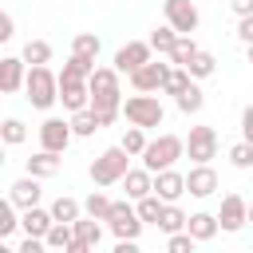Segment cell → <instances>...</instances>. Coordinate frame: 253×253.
I'll return each instance as SVG.
<instances>
[{"label": "cell", "instance_id": "cell-11", "mask_svg": "<svg viewBox=\"0 0 253 253\" xmlns=\"http://www.w3.org/2000/svg\"><path fill=\"white\" fill-rule=\"evenodd\" d=\"M59 103H63V111H83V107H91V79L59 75Z\"/></svg>", "mask_w": 253, "mask_h": 253}, {"label": "cell", "instance_id": "cell-34", "mask_svg": "<svg viewBox=\"0 0 253 253\" xmlns=\"http://www.w3.org/2000/svg\"><path fill=\"white\" fill-rule=\"evenodd\" d=\"M59 75H75V79H91V75H95V59H87V55H75V51H71Z\"/></svg>", "mask_w": 253, "mask_h": 253}, {"label": "cell", "instance_id": "cell-13", "mask_svg": "<svg viewBox=\"0 0 253 253\" xmlns=\"http://www.w3.org/2000/svg\"><path fill=\"white\" fill-rule=\"evenodd\" d=\"M186 194L194 198H213L217 194V170L210 162H194L190 174H186Z\"/></svg>", "mask_w": 253, "mask_h": 253}, {"label": "cell", "instance_id": "cell-44", "mask_svg": "<svg viewBox=\"0 0 253 253\" xmlns=\"http://www.w3.org/2000/svg\"><path fill=\"white\" fill-rule=\"evenodd\" d=\"M229 8H233L237 16H253V0H229Z\"/></svg>", "mask_w": 253, "mask_h": 253}, {"label": "cell", "instance_id": "cell-20", "mask_svg": "<svg viewBox=\"0 0 253 253\" xmlns=\"http://www.w3.org/2000/svg\"><path fill=\"white\" fill-rule=\"evenodd\" d=\"M186 229H190L198 241H213V237H217V229H221V221H217V213H206V210H198V213H190Z\"/></svg>", "mask_w": 253, "mask_h": 253}, {"label": "cell", "instance_id": "cell-32", "mask_svg": "<svg viewBox=\"0 0 253 253\" xmlns=\"http://www.w3.org/2000/svg\"><path fill=\"white\" fill-rule=\"evenodd\" d=\"M99 47H103V40H99L95 32H79V36L71 40V51H75V55H87V59H99Z\"/></svg>", "mask_w": 253, "mask_h": 253}, {"label": "cell", "instance_id": "cell-1", "mask_svg": "<svg viewBox=\"0 0 253 253\" xmlns=\"http://www.w3.org/2000/svg\"><path fill=\"white\" fill-rule=\"evenodd\" d=\"M24 99H28L36 111H47V107H55V103H59V75H55L47 63H36V67H28Z\"/></svg>", "mask_w": 253, "mask_h": 253}, {"label": "cell", "instance_id": "cell-25", "mask_svg": "<svg viewBox=\"0 0 253 253\" xmlns=\"http://www.w3.org/2000/svg\"><path fill=\"white\" fill-rule=\"evenodd\" d=\"M51 217H55V221H79V217H83V202L59 194V198L51 202Z\"/></svg>", "mask_w": 253, "mask_h": 253}, {"label": "cell", "instance_id": "cell-22", "mask_svg": "<svg viewBox=\"0 0 253 253\" xmlns=\"http://www.w3.org/2000/svg\"><path fill=\"white\" fill-rule=\"evenodd\" d=\"M71 130H75V138H91L95 130H103V123L91 107H83V111H71Z\"/></svg>", "mask_w": 253, "mask_h": 253}, {"label": "cell", "instance_id": "cell-33", "mask_svg": "<svg viewBox=\"0 0 253 253\" xmlns=\"http://www.w3.org/2000/svg\"><path fill=\"white\" fill-rule=\"evenodd\" d=\"M20 55L28 59V67H36V63H51V43H47V40H28Z\"/></svg>", "mask_w": 253, "mask_h": 253}, {"label": "cell", "instance_id": "cell-40", "mask_svg": "<svg viewBox=\"0 0 253 253\" xmlns=\"http://www.w3.org/2000/svg\"><path fill=\"white\" fill-rule=\"evenodd\" d=\"M194 245H202L190 229H178V233H166V249L170 253H194Z\"/></svg>", "mask_w": 253, "mask_h": 253}, {"label": "cell", "instance_id": "cell-24", "mask_svg": "<svg viewBox=\"0 0 253 253\" xmlns=\"http://www.w3.org/2000/svg\"><path fill=\"white\" fill-rule=\"evenodd\" d=\"M111 206H115V202H111V198L103 194V186H99V190H91V194L83 198V213H87V217H99V221H107Z\"/></svg>", "mask_w": 253, "mask_h": 253}, {"label": "cell", "instance_id": "cell-15", "mask_svg": "<svg viewBox=\"0 0 253 253\" xmlns=\"http://www.w3.org/2000/svg\"><path fill=\"white\" fill-rule=\"evenodd\" d=\"M75 225V241H71V249L67 253H91L99 241H103V225H99V217H79V221H71Z\"/></svg>", "mask_w": 253, "mask_h": 253}, {"label": "cell", "instance_id": "cell-43", "mask_svg": "<svg viewBox=\"0 0 253 253\" xmlns=\"http://www.w3.org/2000/svg\"><path fill=\"white\" fill-rule=\"evenodd\" d=\"M16 36V20H12V12H0V40H12Z\"/></svg>", "mask_w": 253, "mask_h": 253}, {"label": "cell", "instance_id": "cell-3", "mask_svg": "<svg viewBox=\"0 0 253 253\" xmlns=\"http://www.w3.org/2000/svg\"><path fill=\"white\" fill-rule=\"evenodd\" d=\"M123 119L134 123V126L154 130V126L166 123V107L158 103V95H150V91H134L130 99H123Z\"/></svg>", "mask_w": 253, "mask_h": 253}, {"label": "cell", "instance_id": "cell-36", "mask_svg": "<svg viewBox=\"0 0 253 253\" xmlns=\"http://www.w3.org/2000/svg\"><path fill=\"white\" fill-rule=\"evenodd\" d=\"M146 142H150V138H146V126H134V123H130V126L123 130V146H126V150H130L134 158H142Z\"/></svg>", "mask_w": 253, "mask_h": 253}, {"label": "cell", "instance_id": "cell-27", "mask_svg": "<svg viewBox=\"0 0 253 253\" xmlns=\"http://www.w3.org/2000/svg\"><path fill=\"white\" fill-rule=\"evenodd\" d=\"M178 36H182L178 28L162 24V28H154V32H150V47H154L158 55H170V51H174V43H178Z\"/></svg>", "mask_w": 253, "mask_h": 253}, {"label": "cell", "instance_id": "cell-47", "mask_svg": "<svg viewBox=\"0 0 253 253\" xmlns=\"http://www.w3.org/2000/svg\"><path fill=\"white\" fill-rule=\"evenodd\" d=\"M249 225H253V202H249Z\"/></svg>", "mask_w": 253, "mask_h": 253}, {"label": "cell", "instance_id": "cell-42", "mask_svg": "<svg viewBox=\"0 0 253 253\" xmlns=\"http://www.w3.org/2000/svg\"><path fill=\"white\" fill-rule=\"evenodd\" d=\"M241 138H245V142H253V103L241 111Z\"/></svg>", "mask_w": 253, "mask_h": 253}, {"label": "cell", "instance_id": "cell-46", "mask_svg": "<svg viewBox=\"0 0 253 253\" xmlns=\"http://www.w3.org/2000/svg\"><path fill=\"white\" fill-rule=\"evenodd\" d=\"M245 59H249V63H253V43H245Z\"/></svg>", "mask_w": 253, "mask_h": 253}, {"label": "cell", "instance_id": "cell-2", "mask_svg": "<svg viewBox=\"0 0 253 253\" xmlns=\"http://www.w3.org/2000/svg\"><path fill=\"white\" fill-rule=\"evenodd\" d=\"M130 150L119 142V146H107L99 158H91V166H87V174H91V182L95 186H115V182H123L126 178V170H130Z\"/></svg>", "mask_w": 253, "mask_h": 253}, {"label": "cell", "instance_id": "cell-45", "mask_svg": "<svg viewBox=\"0 0 253 253\" xmlns=\"http://www.w3.org/2000/svg\"><path fill=\"white\" fill-rule=\"evenodd\" d=\"M138 241H115V253H134Z\"/></svg>", "mask_w": 253, "mask_h": 253}, {"label": "cell", "instance_id": "cell-18", "mask_svg": "<svg viewBox=\"0 0 253 253\" xmlns=\"http://www.w3.org/2000/svg\"><path fill=\"white\" fill-rule=\"evenodd\" d=\"M123 190H126V198H130V202H138V198L154 194V170H146V166H138V170H126V178H123Z\"/></svg>", "mask_w": 253, "mask_h": 253}, {"label": "cell", "instance_id": "cell-10", "mask_svg": "<svg viewBox=\"0 0 253 253\" xmlns=\"http://www.w3.org/2000/svg\"><path fill=\"white\" fill-rule=\"evenodd\" d=\"M217 221H221V233H237L249 225V202L241 194H225L221 198V210H217Z\"/></svg>", "mask_w": 253, "mask_h": 253}, {"label": "cell", "instance_id": "cell-41", "mask_svg": "<svg viewBox=\"0 0 253 253\" xmlns=\"http://www.w3.org/2000/svg\"><path fill=\"white\" fill-rule=\"evenodd\" d=\"M237 40L253 43V16H237Z\"/></svg>", "mask_w": 253, "mask_h": 253}, {"label": "cell", "instance_id": "cell-9", "mask_svg": "<svg viewBox=\"0 0 253 253\" xmlns=\"http://www.w3.org/2000/svg\"><path fill=\"white\" fill-rule=\"evenodd\" d=\"M71 138H75L71 119H43V123H40V146H43V150L63 154V150L71 146Z\"/></svg>", "mask_w": 253, "mask_h": 253}, {"label": "cell", "instance_id": "cell-19", "mask_svg": "<svg viewBox=\"0 0 253 253\" xmlns=\"http://www.w3.org/2000/svg\"><path fill=\"white\" fill-rule=\"evenodd\" d=\"M51 225H55L51 206H47V210L32 206V210H24V213H20V229H24V233H32V237H47V229H51Z\"/></svg>", "mask_w": 253, "mask_h": 253}, {"label": "cell", "instance_id": "cell-16", "mask_svg": "<svg viewBox=\"0 0 253 253\" xmlns=\"http://www.w3.org/2000/svg\"><path fill=\"white\" fill-rule=\"evenodd\" d=\"M40 182H43V178L24 174L20 182H12V186H8V198H12L20 210H32V206H40V194H43V190H40Z\"/></svg>", "mask_w": 253, "mask_h": 253}, {"label": "cell", "instance_id": "cell-28", "mask_svg": "<svg viewBox=\"0 0 253 253\" xmlns=\"http://www.w3.org/2000/svg\"><path fill=\"white\" fill-rule=\"evenodd\" d=\"M194 83V75H190V67H170V75H166V83H162V95H182L186 87Z\"/></svg>", "mask_w": 253, "mask_h": 253}, {"label": "cell", "instance_id": "cell-30", "mask_svg": "<svg viewBox=\"0 0 253 253\" xmlns=\"http://www.w3.org/2000/svg\"><path fill=\"white\" fill-rule=\"evenodd\" d=\"M16 210H20V206H16L12 198H4V202H0V241H8V237L20 229V217H16Z\"/></svg>", "mask_w": 253, "mask_h": 253}, {"label": "cell", "instance_id": "cell-17", "mask_svg": "<svg viewBox=\"0 0 253 253\" xmlns=\"http://www.w3.org/2000/svg\"><path fill=\"white\" fill-rule=\"evenodd\" d=\"M154 194H158L162 202H178V198L186 194V174H178L174 166H170V170H158V174H154Z\"/></svg>", "mask_w": 253, "mask_h": 253}, {"label": "cell", "instance_id": "cell-21", "mask_svg": "<svg viewBox=\"0 0 253 253\" xmlns=\"http://www.w3.org/2000/svg\"><path fill=\"white\" fill-rule=\"evenodd\" d=\"M28 174H36V178H55V174H59V154L40 146V150L28 158Z\"/></svg>", "mask_w": 253, "mask_h": 253}, {"label": "cell", "instance_id": "cell-4", "mask_svg": "<svg viewBox=\"0 0 253 253\" xmlns=\"http://www.w3.org/2000/svg\"><path fill=\"white\" fill-rule=\"evenodd\" d=\"M178 158H186V138H178V134H158V138H150L146 142V150H142V166L146 170H170Z\"/></svg>", "mask_w": 253, "mask_h": 253}, {"label": "cell", "instance_id": "cell-14", "mask_svg": "<svg viewBox=\"0 0 253 253\" xmlns=\"http://www.w3.org/2000/svg\"><path fill=\"white\" fill-rule=\"evenodd\" d=\"M24 83H28V59L24 55H4L0 59V91L16 95Z\"/></svg>", "mask_w": 253, "mask_h": 253}, {"label": "cell", "instance_id": "cell-38", "mask_svg": "<svg viewBox=\"0 0 253 253\" xmlns=\"http://www.w3.org/2000/svg\"><path fill=\"white\" fill-rule=\"evenodd\" d=\"M186 67H190V75H194V79H210V75L217 71V59H213L210 51H198V55H194Z\"/></svg>", "mask_w": 253, "mask_h": 253}, {"label": "cell", "instance_id": "cell-6", "mask_svg": "<svg viewBox=\"0 0 253 253\" xmlns=\"http://www.w3.org/2000/svg\"><path fill=\"white\" fill-rule=\"evenodd\" d=\"M162 16H166V24H170V28H178L182 36H194V32H198V24H202V16H198V4H194V0H162Z\"/></svg>", "mask_w": 253, "mask_h": 253}, {"label": "cell", "instance_id": "cell-23", "mask_svg": "<svg viewBox=\"0 0 253 253\" xmlns=\"http://www.w3.org/2000/svg\"><path fill=\"white\" fill-rule=\"evenodd\" d=\"M174 103H178V111H182V115H198V111L206 107V91H202V87H198V79H194L182 95H174Z\"/></svg>", "mask_w": 253, "mask_h": 253}, {"label": "cell", "instance_id": "cell-8", "mask_svg": "<svg viewBox=\"0 0 253 253\" xmlns=\"http://www.w3.org/2000/svg\"><path fill=\"white\" fill-rule=\"evenodd\" d=\"M154 59V47H150V40H126L119 51H115V67L123 71V75H130V71H138L142 63H150Z\"/></svg>", "mask_w": 253, "mask_h": 253}, {"label": "cell", "instance_id": "cell-29", "mask_svg": "<svg viewBox=\"0 0 253 253\" xmlns=\"http://www.w3.org/2000/svg\"><path fill=\"white\" fill-rule=\"evenodd\" d=\"M134 206H138V217H142L146 225H158V217H162V210H166V202H162L158 194H146V198H138Z\"/></svg>", "mask_w": 253, "mask_h": 253}, {"label": "cell", "instance_id": "cell-31", "mask_svg": "<svg viewBox=\"0 0 253 253\" xmlns=\"http://www.w3.org/2000/svg\"><path fill=\"white\" fill-rule=\"evenodd\" d=\"M186 213L178 210V202H166V210H162V217H158V229L162 233H178V229H186Z\"/></svg>", "mask_w": 253, "mask_h": 253}, {"label": "cell", "instance_id": "cell-37", "mask_svg": "<svg viewBox=\"0 0 253 253\" xmlns=\"http://www.w3.org/2000/svg\"><path fill=\"white\" fill-rule=\"evenodd\" d=\"M229 166L233 170H253V142H245V138L233 142L229 146Z\"/></svg>", "mask_w": 253, "mask_h": 253}, {"label": "cell", "instance_id": "cell-5", "mask_svg": "<svg viewBox=\"0 0 253 253\" xmlns=\"http://www.w3.org/2000/svg\"><path fill=\"white\" fill-rule=\"evenodd\" d=\"M142 217H138V206L130 202V198H119L115 206H111V213H107V229L115 233V241H138L142 237Z\"/></svg>", "mask_w": 253, "mask_h": 253}, {"label": "cell", "instance_id": "cell-7", "mask_svg": "<svg viewBox=\"0 0 253 253\" xmlns=\"http://www.w3.org/2000/svg\"><path fill=\"white\" fill-rule=\"evenodd\" d=\"M186 158L190 162L217 158V130L213 126H190V134H186Z\"/></svg>", "mask_w": 253, "mask_h": 253}, {"label": "cell", "instance_id": "cell-26", "mask_svg": "<svg viewBox=\"0 0 253 253\" xmlns=\"http://www.w3.org/2000/svg\"><path fill=\"white\" fill-rule=\"evenodd\" d=\"M43 241H47V249H63V253H67L71 241H75V225H71V221H55Z\"/></svg>", "mask_w": 253, "mask_h": 253}, {"label": "cell", "instance_id": "cell-12", "mask_svg": "<svg viewBox=\"0 0 253 253\" xmlns=\"http://www.w3.org/2000/svg\"><path fill=\"white\" fill-rule=\"evenodd\" d=\"M170 67L174 63H158V59H150V63H142L138 71H130L126 79H130V87L134 91H162V83H166V75H170Z\"/></svg>", "mask_w": 253, "mask_h": 253}, {"label": "cell", "instance_id": "cell-39", "mask_svg": "<svg viewBox=\"0 0 253 253\" xmlns=\"http://www.w3.org/2000/svg\"><path fill=\"white\" fill-rule=\"evenodd\" d=\"M0 138H4V146H20V142L28 138V126H24L20 119H4V123H0Z\"/></svg>", "mask_w": 253, "mask_h": 253}, {"label": "cell", "instance_id": "cell-35", "mask_svg": "<svg viewBox=\"0 0 253 253\" xmlns=\"http://www.w3.org/2000/svg\"><path fill=\"white\" fill-rule=\"evenodd\" d=\"M202 47L194 43V36H178V43H174V51H170V63H178V67H186L194 55H198Z\"/></svg>", "mask_w": 253, "mask_h": 253}]
</instances>
